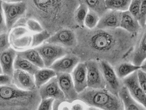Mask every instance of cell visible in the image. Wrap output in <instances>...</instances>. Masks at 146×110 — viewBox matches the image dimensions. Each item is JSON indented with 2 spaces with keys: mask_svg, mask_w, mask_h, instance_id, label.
Listing matches in <instances>:
<instances>
[{
  "mask_svg": "<svg viewBox=\"0 0 146 110\" xmlns=\"http://www.w3.org/2000/svg\"><path fill=\"white\" fill-rule=\"evenodd\" d=\"M120 28L134 35L139 34V31L142 28L138 20L136 19L129 11L122 12Z\"/></svg>",
  "mask_w": 146,
  "mask_h": 110,
  "instance_id": "20",
  "label": "cell"
},
{
  "mask_svg": "<svg viewBox=\"0 0 146 110\" xmlns=\"http://www.w3.org/2000/svg\"><path fill=\"white\" fill-rule=\"evenodd\" d=\"M117 77L123 80L131 74L141 69V66H137L130 62H124L119 63L114 68Z\"/></svg>",
  "mask_w": 146,
  "mask_h": 110,
  "instance_id": "24",
  "label": "cell"
},
{
  "mask_svg": "<svg viewBox=\"0 0 146 110\" xmlns=\"http://www.w3.org/2000/svg\"><path fill=\"white\" fill-rule=\"evenodd\" d=\"M103 75L106 82V88L115 95H119L121 88L124 85L122 80L119 79L114 67L106 61H100Z\"/></svg>",
  "mask_w": 146,
  "mask_h": 110,
  "instance_id": "9",
  "label": "cell"
},
{
  "mask_svg": "<svg viewBox=\"0 0 146 110\" xmlns=\"http://www.w3.org/2000/svg\"><path fill=\"white\" fill-rule=\"evenodd\" d=\"M6 32L9 33L8 30L5 17L2 7V2L0 1V34Z\"/></svg>",
  "mask_w": 146,
  "mask_h": 110,
  "instance_id": "37",
  "label": "cell"
},
{
  "mask_svg": "<svg viewBox=\"0 0 146 110\" xmlns=\"http://www.w3.org/2000/svg\"><path fill=\"white\" fill-rule=\"evenodd\" d=\"M146 59V25L142 28L138 34L132 55L131 63L137 66H141Z\"/></svg>",
  "mask_w": 146,
  "mask_h": 110,
  "instance_id": "16",
  "label": "cell"
},
{
  "mask_svg": "<svg viewBox=\"0 0 146 110\" xmlns=\"http://www.w3.org/2000/svg\"><path fill=\"white\" fill-rule=\"evenodd\" d=\"M79 62V58L75 54L70 53L58 59L50 68L56 73L71 74Z\"/></svg>",
  "mask_w": 146,
  "mask_h": 110,
  "instance_id": "14",
  "label": "cell"
},
{
  "mask_svg": "<svg viewBox=\"0 0 146 110\" xmlns=\"http://www.w3.org/2000/svg\"><path fill=\"white\" fill-rule=\"evenodd\" d=\"M137 72H135L125 78L122 81L132 97L146 108V94L139 84Z\"/></svg>",
  "mask_w": 146,
  "mask_h": 110,
  "instance_id": "11",
  "label": "cell"
},
{
  "mask_svg": "<svg viewBox=\"0 0 146 110\" xmlns=\"http://www.w3.org/2000/svg\"><path fill=\"white\" fill-rule=\"evenodd\" d=\"M17 55V51L12 47L0 53V65L3 74L12 76L15 70L14 63Z\"/></svg>",
  "mask_w": 146,
  "mask_h": 110,
  "instance_id": "19",
  "label": "cell"
},
{
  "mask_svg": "<svg viewBox=\"0 0 146 110\" xmlns=\"http://www.w3.org/2000/svg\"><path fill=\"white\" fill-rule=\"evenodd\" d=\"M2 2H6V3H14V2H18L21 1V0H0Z\"/></svg>",
  "mask_w": 146,
  "mask_h": 110,
  "instance_id": "41",
  "label": "cell"
},
{
  "mask_svg": "<svg viewBox=\"0 0 146 110\" xmlns=\"http://www.w3.org/2000/svg\"><path fill=\"white\" fill-rule=\"evenodd\" d=\"M41 99H53L56 101L66 100L65 96L60 89L56 77L38 89Z\"/></svg>",
  "mask_w": 146,
  "mask_h": 110,
  "instance_id": "13",
  "label": "cell"
},
{
  "mask_svg": "<svg viewBox=\"0 0 146 110\" xmlns=\"http://www.w3.org/2000/svg\"><path fill=\"white\" fill-rule=\"evenodd\" d=\"M141 69L146 73V59L142 63V64L141 65Z\"/></svg>",
  "mask_w": 146,
  "mask_h": 110,
  "instance_id": "40",
  "label": "cell"
},
{
  "mask_svg": "<svg viewBox=\"0 0 146 110\" xmlns=\"http://www.w3.org/2000/svg\"></svg>",
  "mask_w": 146,
  "mask_h": 110,
  "instance_id": "44",
  "label": "cell"
},
{
  "mask_svg": "<svg viewBox=\"0 0 146 110\" xmlns=\"http://www.w3.org/2000/svg\"><path fill=\"white\" fill-rule=\"evenodd\" d=\"M142 0H132L129 11L136 19L138 20Z\"/></svg>",
  "mask_w": 146,
  "mask_h": 110,
  "instance_id": "32",
  "label": "cell"
},
{
  "mask_svg": "<svg viewBox=\"0 0 146 110\" xmlns=\"http://www.w3.org/2000/svg\"><path fill=\"white\" fill-rule=\"evenodd\" d=\"M88 10V6L85 4L81 2L74 15V19L78 28H82L85 27L84 22Z\"/></svg>",
  "mask_w": 146,
  "mask_h": 110,
  "instance_id": "28",
  "label": "cell"
},
{
  "mask_svg": "<svg viewBox=\"0 0 146 110\" xmlns=\"http://www.w3.org/2000/svg\"><path fill=\"white\" fill-rule=\"evenodd\" d=\"M14 68L15 69H20L34 75L39 69L37 67L31 63L29 61L24 59L17 54L15 59Z\"/></svg>",
  "mask_w": 146,
  "mask_h": 110,
  "instance_id": "25",
  "label": "cell"
},
{
  "mask_svg": "<svg viewBox=\"0 0 146 110\" xmlns=\"http://www.w3.org/2000/svg\"><path fill=\"white\" fill-rule=\"evenodd\" d=\"M12 77L5 74H0V86L11 84Z\"/></svg>",
  "mask_w": 146,
  "mask_h": 110,
  "instance_id": "39",
  "label": "cell"
},
{
  "mask_svg": "<svg viewBox=\"0 0 146 110\" xmlns=\"http://www.w3.org/2000/svg\"><path fill=\"white\" fill-rule=\"evenodd\" d=\"M56 72L50 68H39L34 74L37 89L42 87L53 78L56 77Z\"/></svg>",
  "mask_w": 146,
  "mask_h": 110,
  "instance_id": "22",
  "label": "cell"
},
{
  "mask_svg": "<svg viewBox=\"0 0 146 110\" xmlns=\"http://www.w3.org/2000/svg\"><path fill=\"white\" fill-rule=\"evenodd\" d=\"M56 78L66 100L72 102L78 99L79 94L75 88L71 74L57 73Z\"/></svg>",
  "mask_w": 146,
  "mask_h": 110,
  "instance_id": "15",
  "label": "cell"
},
{
  "mask_svg": "<svg viewBox=\"0 0 146 110\" xmlns=\"http://www.w3.org/2000/svg\"><path fill=\"white\" fill-rule=\"evenodd\" d=\"M3 73V72H2V68H1V65H0V74H2Z\"/></svg>",
  "mask_w": 146,
  "mask_h": 110,
  "instance_id": "43",
  "label": "cell"
},
{
  "mask_svg": "<svg viewBox=\"0 0 146 110\" xmlns=\"http://www.w3.org/2000/svg\"><path fill=\"white\" fill-rule=\"evenodd\" d=\"M77 44L72 53L81 62L104 61L114 68L124 62H131L137 35L118 28L115 29H89L85 27L74 30Z\"/></svg>",
  "mask_w": 146,
  "mask_h": 110,
  "instance_id": "1",
  "label": "cell"
},
{
  "mask_svg": "<svg viewBox=\"0 0 146 110\" xmlns=\"http://www.w3.org/2000/svg\"><path fill=\"white\" fill-rule=\"evenodd\" d=\"M84 63L87 69L88 88H106V82L100 62L95 60H88Z\"/></svg>",
  "mask_w": 146,
  "mask_h": 110,
  "instance_id": "10",
  "label": "cell"
},
{
  "mask_svg": "<svg viewBox=\"0 0 146 110\" xmlns=\"http://www.w3.org/2000/svg\"><path fill=\"white\" fill-rule=\"evenodd\" d=\"M11 46L17 52L31 48L33 35L25 27L15 26L9 31Z\"/></svg>",
  "mask_w": 146,
  "mask_h": 110,
  "instance_id": "7",
  "label": "cell"
},
{
  "mask_svg": "<svg viewBox=\"0 0 146 110\" xmlns=\"http://www.w3.org/2000/svg\"><path fill=\"white\" fill-rule=\"evenodd\" d=\"M46 43L62 46L72 52L77 44V38L74 30L63 28L51 35Z\"/></svg>",
  "mask_w": 146,
  "mask_h": 110,
  "instance_id": "8",
  "label": "cell"
},
{
  "mask_svg": "<svg viewBox=\"0 0 146 110\" xmlns=\"http://www.w3.org/2000/svg\"><path fill=\"white\" fill-rule=\"evenodd\" d=\"M11 47L9 40V33L6 32L0 34V53Z\"/></svg>",
  "mask_w": 146,
  "mask_h": 110,
  "instance_id": "31",
  "label": "cell"
},
{
  "mask_svg": "<svg viewBox=\"0 0 146 110\" xmlns=\"http://www.w3.org/2000/svg\"></svg>",
  "mask_w": 146,
  "mask_h": 110,
  "instance_id": "45",
  "label": "cell"
},
{
  "mask_svg": "<svg viewBox=\"0 0 146 110\" xmlns=\"http://www.w3.org/2000/svg\"><path fill=\"white\" fill-rule=\"evenodd\" d=\"M138 21L142 28L146 25V0H142Z\"/></svg>",
  "mask_w": 146,
  "mask_h": 110,
  "instance_id": "33",
  "label": "cell"
},
{
  "mask_svg": "<svg viewBox=\"0 0 146 110\" xmlns=\"http://www.w3.org/2000/svg\"><path fill=\"white\" fill-rule=\"evenodd\" d=\"M17 54L22 57L28 59L39 68L44 67L43 60L35 48H29L22 51L17 52Z\"/></svg>",
  "mask_w": 146,
  "mask_h": 110,
  "instance_id": "23",
  "label": "cell"
},
{
  "mask_svg": "<svg viewBox=\"0 0 146 110\" xmlns=\"http://www.w3.org/2000/svg\"><path fill=\"white\" fill-rule=\"evenodd\" d=\"M119 96L123 102L125 110H146L144 106L132 97L128 89L124 85L120 90Z\"/></svg>",
  "mask_w": 146,
  "mask_h": 110,
  "instance_id": "21",
  "label": "cell"
},
{
  "mask_svg": "<svg viewBox=\"0 0 146 110\" xmlns=\"http://www.w3.org/2000/svg\"><path fill=\"white\" fill-rule=\"evenodd\" d=\"M41 100L38 89L24 91L13 84L0 86V110H37Z\"/></svg>",
  "mask_w": 146,
  "mask_h": 110,
  "instance_id": "3",
  "label": "cell"
},
{
  "mask_svg": "<svg viewBox=\"0 0 146 110\" xmlns=\"http://www.w3.org/2000/svg\"><path fill=\"white\" fill-rule=\"evenodd\" d=\"M72 110H88L89 106L83 101L78 99L71 102Z\"/></svg>",
  "mask_w": 146,
  "mask_h": 110,
  "instance_id": "36",
  "label": "cell"
},
{
  "mask_svg": "<svg viewBox=\"0 0 146 110\" xmlns=\"http://www.w3.org/2000/svg\"><path fill=\"white\" fill-rule=\"evenodd\" d=\"M54 100L53 99H41L37 110H52Z\"/></svg>",
  "mask_w": 146,
  "mask_h": 110,
  "instance_id": "35",
  "label": "cell"
},
{
  "mask_svg": "<svg viewBox=\"0 0 146 110\" xmlns=\"http://www.w3.org/2000/svg\"><path fill=\"white\" fill-rule=\"evenodd\" d=\"M132 0H106V5L108 10L121 12L129 10Z\"/></svg>",
  "mask_w": 146,
  "mask_h": 110,
  "instance_id": "27",
  "label": "cell"
},
{
  "mask_svg": "<svg viewBox=\"0 0 146 110\" xmlns=\"http://www.w3.org/2000/svg\"><path fill=\"white\" fill-rule=\"evenodd\" d=\"M27 7L24 18L34 19L51 35L63 28L75 30L74 19L81 0H21Z\"/></svg>",
  "mask_w": 146,
  "mask_h": 110,
  "instance_id": "2",
  "label": "cell"
},
{
  "mask_svg": "<svg viewBox=\"0 0 146 110\" xmlns=\"http://www.w3.org/2000/svg\"><path fill=\"white\" fill-rule=\"evenodd\" d=\"M78 99L89 107L103 110H125L123 102L119 95H115L106 88H87L78 94Z\"/></svg>",
  "mask_w": 146,
  "mask_h": 110,
  "instance_id": "4",
  "label": "cell"
},
{
  "mask_svg": "<svg viewBox=\"0 0 146 110\" xmlns=\"http://www.w3.org/2000/svg\"><path fill=\"white\" fill-rule=\"evenodd\" d=\"M122 12L108 10L100 19L96 28L100 29H115L120 28Z\"/></svg>",
  "mask_w": 146,
  "mask_h": 110,
  "instance_id": "17",
  "label": "cell"
},
{
  "mask_svg": "<svg viewBox=\"0 0 146 110\" xmlns=\"http://www.w3.org/2000/svg\"><path fill=\"white\" fill-rule=\"evenodd\" d=\"M2 7L8 30L10 31L17 22L25 17L27 11L26 5L22 1L14 3L2 2Z\"/></svg>",
  "mask_w": 146,
  "mask_h": 110,
  "instance_id": "6",
  "label": "cell"
},
{
  "mask_svg": "<svg viewBox=\"0 0 146 110\" xmlns=\"http://www.w3.org/2000/svg\"><path fill=\"white\" fill-rule=\"evenodd\" d=\"M12 83L17 88L24 91L37 89L34 75L20 69H15L12 76Z\"/></svg>",
  "mask_w": 146,
  "mask_h": 110,
  "instance_id": "12",
  "label": "cell"
},
{
  "mask_svg": "<svg viewBox=\"0 0 146 110\" xmlns=\"http://www.w3.org/2000/svg\"><path fill=\"white\" fill-rule=\"evenodd\" d=\"M139 84L146 95V73L141 69L137 71Z\"/></svg>",
  "mask_w": 146,
  "mask_h": 110,
  "instance_id": "38",
  "label": "cell"
},
{
  "mask_svg": "<svg viewBox=\"0 0 146 110\" xmlns=\"http://www.w3.org/2000/svg\"><path fill=\"white\" fill-rule=\"evenodd\" d=\"M71 75L78 94L88 88L87 69L84 62H79L74 69Z\"/></svg>",
  "mask_w": 146,
  "mask_h": 110,
  "instance_id": "18",
  "label": "cell"
},
{
  "mask_svg": "<svg viewBox=\"0 0 146 110\" xmlns=\"http://www.w3.org/2000/svg\"><path fill=\"white\" fill-rule=\"evenodd\" d=\"M88 110H103L102 109H98V108H97V107H89Z\"/></svg>",
  "mask_w": 146,
  "mask_h": 110,
  "instance_id": "42",
  "label": "cell"
},
{
  "mask_svg": "<svg viewBox=\"0 0 146 110\" xmlns=\"http://www.w3.org/2000/svg\"><path fill=\"white\" fill-rule=\"evenodd\" d=\"M51 35L47 30L44 29L41 32L34 34L33 35L31 48H36L44 44L51 37Z\"/></svg>",
  "mask_w": 146,
  "mask_h": 110,
  "instance_id": "29",
  "label": "cell"
},
{
  "mask_svg": "<svg viewBox=\"0 0 146 110\" xmlns=\"http://www.w3.org/2000/svg\"><path fill=\"white\" fill-rule=\"evenodd\" d=\"M43 60L44 67L50 68L58 59L72 53L71 51L55 44L44 43L35 48Z\"/></svg>",
  "mask_w": 146,
  "mask_h": 110,
  "instance_id": "5",
  "label": "cell"
},
{
  "mask_svg": "<svg viewBox=\"0 0 146 110\" xmlns=\"http://www.w3.org/2000/svg\"><path fill=\"white\" fill-rule=\"evenodd\" d=\"M100 19V17L99 15L91 10H88L85 19L84 25L89 29H95Z\"/></svg>",
  "mask_w": 146,
  "mask_h": 110,
  "instance_id": "30",
  "label": "cell"
},
{
  "mask_svg": "<svg viewBox=\"0 0 146 110\" xmlns=\"http://www.w3.org/2000/svg\"><path fill=\"white\" fill-rule=\"evenodd\" d=\"M81 2L85 4L89 10H91L101 17L107 11L106 0H81Z\"/></svg>",
  "mask_w": 146,
  "mask_h": 110,
  "instance_id": "26",
  "label": "cell"
},
{
  "mask_svg": "<svg viewBox=\"0 0 146 110\" xmlns=\"http://www.w3.org/2000/svg\"><path fill=\"white\" fill-rule=\"evenodd\" d=\"M53 110H72L71 102L67 100H54L53 106Z\"/></svg>",
  "mask_w": 146,
  "mask_h": 110,
  "instance_id": "34",
  "label": "cell"
}]
</instances>
